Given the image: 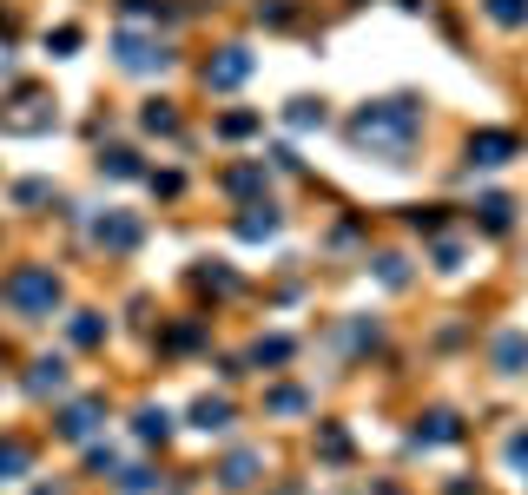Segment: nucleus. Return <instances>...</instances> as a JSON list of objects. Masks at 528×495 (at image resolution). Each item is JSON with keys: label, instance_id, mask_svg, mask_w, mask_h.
Segmentation results:
<instances>
[{"label": "nucleus", "instance_id": "nucleus-9", "mask_svg": "<svg viewBox=\"0 0 528 495\" xmlns=\"http://www.w3.org/2000/svg\"><path fill=\"white\" fill-rule=\"evenodd\" d=\"M27 390H33V397H60V390H66V364H60V357H40V364L27 370Z\"/></svg>", "mask_w": 528, "mask_h": 495}, {"label": "nucleus", "instance_id": "nucleus-27", "mask_svg": "<svg viewBox=\"0 0 528 495\" xmlns=\"http://www.w3.org/2000/svg\"><path fill=\"white\" fill-rule=\"evenodd\" d=\"M323 456H331V463H344V456H350V436H344V430H323Z\"/></svg>", "mask_w": 528, "mask_h": 495}, {"label": "nucleus", "instance_id": "nucleus-21", "mask_svg": "<svg viewBox=\"0 0 528 495\" xmlns=\"http://www.w3.org/2000/svg\"><path fill=\"white\" fill-rule=\"evenodd\" d=\"M99 172H113V179H139V159H132V152H106V159H99Z\"/></svg>", "mask_w": 528, "mask_h": 495}, {"label": "nucleus", "instance_id": "nucleus-29", "mask_svg": "<svg viewBox=\"0 0 528 495\" xmlns=\"http://www.w3.org/2000/svg\"><path fill=\"white\" fill-rule=\"evenodd\" d=\"M46 46H60V54H73V46H80V27H60V33H46Z\"/></svg>", "mask_w": 528, "mask_h": 495}, {"label": "nucleus", "instance_id": "nucleus-24", "mask_svg": "<svg viewBox=\"0 0 528 495\" xmlns=\"http://www.w3.org/2000/svg\"><path fill=\"white\" fill-rule=\"evenodd\" d=\"M225 185H231V192H264V172H258V165H238Z\"/></svg>", "mask_w": 528, "mask_h": 495}, {"label": "nucleus", "instance_id": "nucleus-8", "mask_svg": "<svg viewBox=\"0 0 528 495\" xmlns=\"http://www.w3.org/2000/svg\"><path fill=\"white\" fill-rule=\"evenodd\" d=\"M93 245H106V251H132V245H139V218H99V225H93Z\"/></svg>", "mask_w": 528, "mask_h": 495}, {"label": "nucleus", "instance_id": "nucleus-2", "mask_svg": "<svg viewBox=\"0 0 528 495\" xmlns=\"http://www.w3.org/2000/svg\"><path fill=\"white\" fill-rule=\"evenodd\" d=\"M0 304H7V311H21V317H54L60 278H54V271H40V264H21L7 284H0Z\"/></svg>", "mask_w": 528, "mask_h": 495}, {"label": "nucleus", "instance_id": "nucleus-15", "mask_svg": "<svg viewBox=\"0 0 528 495\" xmlns=\"http://www.w3.org/2000/svg\"><path fill=\"white\" fill-rule=\"evenodd\" d=\"M132 430H139V442H165L172 416H165V409H139V423H132Z\"/></svg>", "mask_w": 528, "mask_h": 495}, {"label": "nucleus", "instance_id": "nucleus-17", "mask_svg": "<svg viewBox=\"0 0 528 495\" xmlns=\"http://www.w3.org/2000/svg\"><path fill=\"white\" fill-rule=\"evenodd\" d=\"M284 119H291L298 132H311V126H323V99H291V113H284Z\"/></svg>", "mask_w": 528, "mask_h": 495}, {"label": "nucleus", "instance_id": "nucleus-10", "mask_svg": "<svg viewBox=\"0 0 528 495\" xmlns=\"http://www.w3.org/2000/svg\"><path fill=\"white\" fill-rule=\"evenodd\" d=\"M251 475H258V456H251V449H238V456H225L218 482H225V489H251Z\"/></svg>", "mask_w": 528, "mask_h": 495}, {"label": "nucleus", "instance_id": "nucleus-14", "mask_svg": "<svg viewBox=\"0 0 528 495\" xmlns=\"http://www.w3.org/2000/svg\"><path fill=\"white\" fill-rule=\"evenodd\" d=\"M416 442H456V416H449V409H436V416H423Z\"/></svg>", "mask_w": 528, "mask_h": 495}, {"label": "nucleus", "instance_id": "nucleus-5", "mask_svg": "<svg viewBox=\"0 0 528 495\" xmlns=\"http://www.w3.org/2000/svg\"><path fill=\"white\" fill-rule=\"evenodd\" d=\"M245 73H251V54H245V46H225V54L205 66V87H212V93H225V87H238Z\"/></svg>", "mask_w": 528, "mask_h": 495}, {"label": "nucleus", "instance_id": "nucleus-12", "mask_svg": "<svg viewBox=\"0 0 528 495\" xmlns=\"http://www.w3.org/2000/svg\"><path fill=\"white\" fill-rule=\"evenodd\" d=\"M278 231V212H271V205H251L245 218H238V238H251V245H258V238H271Z\"/></svg>", "mask_w": 528, "mask_h": 495}, {"label": "nucleus", "instance_id": "nucleus-22", "mask_svg": "<svg viewBox=\"0 0 528 495\" xmlns=\"http://www.w3.org/2000/svg\"><path fill=\"white\" fill-rule=\"evenodd\" d=\"M99 337H106V323H99L93 311H80L73 317V344H99Z\"/></svg>", "mask_w": 528, "mask_h": 495}, {"label": "nucleus", "instance_id": "nucleus-28", "mask_svg": "<svg viewBox=\"0 0 528 495\" xmlns=\"http://www.w3.org/2000/svg\"><path fill=\"white\" fill-rule=\"evenodd\" d=\"M291 357V337H271V344H258V364H284Z\"/></svg>", "mask_w": 528, "mask_h": 495}, {"label": "nucleus", "instance_id": "nucleus-25", "mask_svg": "<svg viewBox=\"0 0 528 495\" xmlns=\"http://www.w3.org/2000/svg\"><path fill=\"white\" fill-rule=\"evenodd\" d=\"M508 212H515L508 198H482V225H489V231H502V225H508Z\"/></svg>", "mask_w": 528, "mask_h": 495}, {"label": "nucleus", "instance_id": "nucleus-30", "mask_svg": "<svg viewBox=\"0 0 528 495\" xmlns=\"http://www.w3.org/2000/svg\"><path fill=\"white\" fill-rule=\"evenodd\" d=\"M515 463L528 469V436H515Z\"/></svg>", "mask_w": 528, "mask_h": 495}, {"label": "nucleus", "instance_id": "nucleus-1", "mask_svg": "<svg viewBox=\"0 0 528 495\" xmlns=\"http://www.w3.org/2000/svg\"><path fill=\"white\" fill-rule=\"evenodd\" d=\"M416 126H423V113L410 106V99H377V106H364L350 119V146H370L377 159L403 165L410 146H416Z\"/></svg>", "mask_w": 528, "mask_h": 495}, {"label": "nucleus", "instance_id": "nucleus-18", "mask_svg": "<svg viewBox=\"0 0 528 495\" xmlns=\"http://www.w3.org/2000/svg\"><path fill=\"white\" fill-rule=\"evenodd\" d=\"M33 456L21 449V442H0V482H13V475H27Z\"/></svg>", "mask_w": 528, "mask_h": 495}, {"label": "nucleus", "instance_id": "nucleus-3", "mask_svg": "<svg viewBox=\"0 0 528 495\" xmlns=\"http://www.w3.org/2000/svg\"><path fill=\"white\" fill-rule=\"evenodd\" d=\"M46 126H54V99L40 87H21L13 106H0V132H46Z\"/></svg>", "mask_w": 528, "mask_h": 495}, {"label": "nucleus", "instance_id": "nucleus-13", "mask_svg": "<svg viewBox=\"0 0 528 495\" xmlns=\"http://www.w3.org/2000/svg\"><path fill=\"white\" fill-rule=\"evenodd\" d=\"M192 423H198V430H225V423H231V403H225V397H198V403H192Z\"/></svg>", "mask_w": 528, "mask_h": 495}, {"label": "nucleus", "instance_id": "nucleus-23", "mask_svg": "<svg viewBox=\"0 0 528 495\" xmlns=\"http://www.w3.org/2000/svg\"><path fill=\"white\" fill-rule=\"evenodd\" d=\"M264 409H278V416H298V409H304V390H271Z\"/></svg>", "mask_w": 528, "mask_h": 495}, {"label": "nucleus", "instance_id": "nucleus-19", "mask_svg": "<svg viewBox=\"0 0 528 495\" xmlns=\"http://www.w3.org/2000/svg\"><path fill=\"white\" fill-rule=\"evenodd\" d=\"M258 126H264L258 113H225V119H218V132H225V139H251Z\"/></svg>", "mask_w": 528, "mask_h": 495}, {"label": "nucleus", "instance_id": "nucleus-11", "mask_svg": "<svg viewBox=\"0 0 528 495\" xmlns=\"http://www.w3.org/2000/svg\"><path fill=\"white\" fill-rule=\"evenodd\" d=\"M522 364H528V337H522V331H508V337H496V370H508V377H515Z\"/></svg>", "mask_w": 528, "mask_h": 495}, {"label": "nucleus", "instance_id": "nucleus-26", "mask_svg": "<svg viewBox=\"0 0 528 495\" xmlns=\"http://www.w3.org/2000/svg\"><path fill=\"white\" fill-rule=\"evenodd\" d=\"M119 489H126V495H152L159 482H152V469H126V475H119Z\"/></svg>", "mask_w": 528, "mask_h": 495}, {"label": "nucleus", "instance_id": "nucleus-16", "mask_svg": "<svg viewBox=\"0 0 528 495\" xmlns=\"http://www.w3.org/2000/svg\"><path fill=\"white\" fill-rule=\"evenodd\" d=\"M139 126H146V132H179V113L165 106V99H152V106L139 113Z\"/></svg>", "mask_w": 528, "mask_h": 495}, {"label": "nucleus", "instance_id": "nucleus-4", "mask_svg": "<svg viewBox=\"0 0 528 495\" xmlns=\"http://www.w3.org/2000/svg\"><path fill=\"white\" fill-rule=\"evenodd\" d=\"M113 54L126 73H152V66H172V54H165V40H146V33H132V27H119L113 33Z\"/></svg>", "mask_w": 528, "mask_h": 495}, {"label": "nucleus", "instance_id": "nucleus-20", "mask_svg": "<svg viewBox=\"0 0 528 495\" xmlns=\"http://www.w3.org/2000/svg\"><path fill=\"white\" fill-rule=\"evenodd\" d=\"M489 21H496V27H522L528 21V0H489Z\"/></svg>", "mask_w": 528, "mask_h": 495}, {"label": "nucleus", "instance_id": "nucleus-7", "mask_svg": "<svg viewBox=\"0 0 528 495\" xmlns=\"http://www.w3.org/2000/svg\"><path fill=\"white\" fill-rule=\"evenodd\" d=\"M469 159H475V165H508V159H515V132H475V139H469Z\"/></svg>", "mask_w": 528, "mask_h": 495}, {"label": "nucleus", "instance_id": "nucleus-6", "mask_svg": "<svg viewBox=\"0 0 528 495\" xmlns=\"http://www.w3.org/2000/svg\"><path fill=\"white\" fill-rule=\"evenodd\" d=\"M99 416H106V403H93V397H87V403H66L60 436H66V442H87V436L99 430Z\"/></svg>", "mask_w": 528, "mask_h": 495}]
</instances>
